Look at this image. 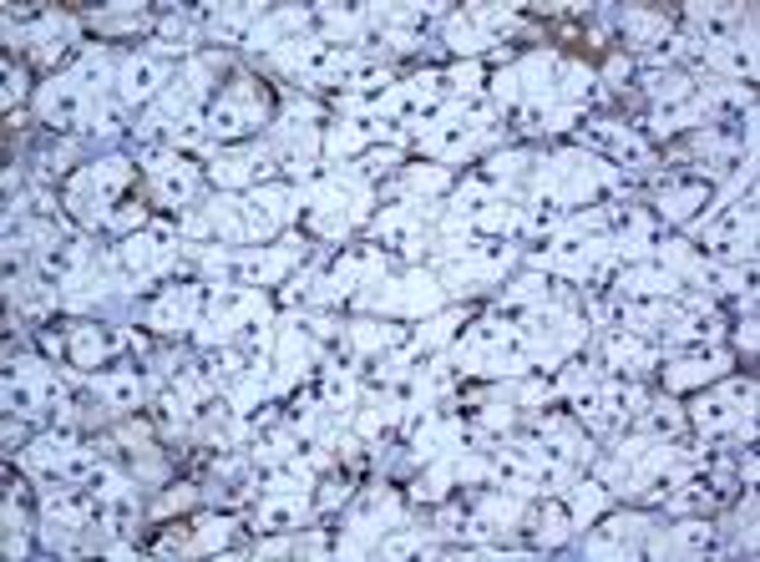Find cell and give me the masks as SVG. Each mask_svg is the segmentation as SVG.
Instances as JSON below:
<instances>
[{
	"label": "cell",
	"instance_id": "ffe728a7",
	"mask_svg": "<svg viewBox=\"0 0 760 562\" xmlns=\"http://www.w3.org/2000/svg\"><path fill=\"white\" fill-rule=\"evenodd\" d=\"M198 542H203V547H223V542H228V522H203Z\"/></svg>",
	"mask_w": 760,
	"mask_h": 562
},
{
	"label": "cell",
	"instance_id": "52a82bcc",
	"mask_svg": "<svg viewBox=\"0 0 760 562\" xmlns=\"http://www.w3.org/2000/svg\"><path fill=\"white\" fill-rule=\"evenodd\" d=\"M695 421H700V431H710V436H725V431L740 421V406H735L730 395H715V400H700Z\"/></svg>",
	"mask_w": 760,
	"mask_h": 562
},
{
	"label": "cell",
	"instance_id": "ba28073f",
	"mask_svg": "<svg viewBox=\"0 0 760 562\" xmlns=\"http://www.w3.org/2000/svg\"><path fill=\"white\" fill-rule=\"evenodd\" d=\"M152 183H158V198H168V203H183L188 193H193V168L188 163H178V157H173V163L168 168H158V173H152Z\"/></svg>",
	"mask_w": 760,
	"mask_h": 562
},
{
	"label": "cell",
	"instance_id": "e0dca14e",
	"mask_svg": "<svg viewBox=\"0 0 760 562\" xmlns=\"http://www.w3.org/2000/svg\"><path fill=\"white\" fill-rule=\"evenodd\" d=\"M92 127H97V132H117V127H122V107H117V102L92 107Z\"/></svg>",
	"mask_w": 760,
	"mask_h": 562
},
{
	"label": "cell",
	"instance_id": "8fae6325",
	"mask_svg": "<svg viewBox=\"0 0 760 562\" xmlns=\"http://www.w3.org/2000/svg\"><path fill=\"white\" fill-rule=\"evenodd\" d=\"M705 56H710V66L735 71V76H750V66H755V56H750V46H745V41H720V46H710Z\"/></svg>",
	"mask_w": 760,
	"mask_h": 562
},
{
	"label": "cell",
	"instance_id": "4fadbf2b",
	"mask_svg": "<svg viewBox=\"0 0 760 562\" xmlns=\"http://www.w3.org/2000/svg\"><path fill=\"white\" fill-rule=\"evenodd\" d=\"M102 355H107V340L92 330V325H82V330H71V360L82 365V370H92V365H102Z\"/></svg>",
	"mask_w": 760,
	"mask_h": 562
},
{
	"label": "cell",
	"instance_id": "30bf717a",
	"mask_svg": "<svg viewBox=\"0 0 760 562\" xmlns=\"http://www.w3.org/2000/svg\"><path fill=\"white\" fill-rule=\"evenodd\" d=\"M705 208H710L705 183H690V188H674V193H664V213H669V218H695V213H705Z\"/></svg>",
	"mask_w": 760,
	"mask_h": 562
},
{
	"label": "cell",
	"instance_id": "6da1fadb",
	"mask_svg": "<svg viewBox=\"0 0 760 562\" xmlns=\"http://www.w3.org/2000/svg\"><path fill=\"white\" fill-rule=\"evenodd\" d=\"M254 122H259V97H254V87H234V92L213 107L208 132H213V137H239V132H249Z\"/></svg>",
	"mask_w": 760,
	"mask_h": 562
},
{
	"label": "cell",
	"instance_id": "277c9868",
	"mask_svg": "<svg viewBox=\"0 0 760 562\" xmlns=\"http://www.w3.org/2000/svg\"><path fill=\"white\" fill-rule=\"evenodd\" d=\"M163 82H168V66L158 56H132L122 66V102H142V97L158 92Z\"/></svg>",
	"mask_w": 760,
	"mask_h": 562
},
{
	"label": "cell",
	"instance_id": "9c48e42d",
	"mask_svg": "<svg viewBox=\"0 0 760 562\" xmlns=\"http://www.w3.org/2000/svg\"><path fill=\"white\" fill-rule=\"evenodd\" d=\"M304 517V497H284V502H264L259 507V527L264 532H289Z\"/></svg>",
	"mask_w": 760,
	"mask_h": 562
},
{
	"label": "cell",
	"instance_id": "8992f818",
	"mask_svg": "<svg viewBox=\"0 0 760 562\" xmlns=\"http://www.w3.org/2000/svg\"><path fill=\"white\" fill-rule=\"evenodd\" d=\"M97 395L107 400V406H117V411H132L142 400V380L132 370H107V375H97Z\"/></svg>",
	"mask_w": 760,
	"mask_h": 562
},
{
	"label": "cell",
	"instance_id": "ac0fdd59",
	"mask_svg": "<svg viewBox=\"0 0 760 562\" xmlns=\"http://www.w3.org/2000/svg\"><path fill=\"white\" fill-rule=\"evenodd\" d=\"M411 188L416 193H436V188H446V173L441 168H421V173H411Z\"/></svg>",
	"mask_w": 760,
	"mask_h": 562
},
{
	"label": "cell",
	"instance_id": "3957f363",
	"mask_svg": "<svg viewBox=\"0 0 760 562\" xmlns=\"http://www.w3.org/2000/svg\"><path fill=\"white\" fill-rule=\"evenodd\" d=\"M87 102H92V97L76 87L71 76H61V82H51L46 97H41V117H46L51 127H66V122H76V117L87 112Z\"/></svg>",
	"mask_w": 760,
	"mask_h": 562
},
{
	"label": "cell",
	"instance_id": "d6986e66",
	"mask_svg": "<svg viewBox=\"0 0 760 562\" xmlns=\"http://www.w3.org/2000/svg\"><path fill=\"white\" fill-rule=\"evenodd\" d=\"M649 431H654V436L679 431V411H669V406H664V411H649Z\"/></svg>",
	"mask_w": 760,
	"mask_h": 562
},
{
	"label": "cell",
	"instance_id": "5bb4252c",
	"mask_svg": "<svg viewBox=\"0 0 760 562\" xmlns=\"http://www.w3.org/2000/svg\"><path fill=\"white\" fill-rule=\"evenodd\" d=\"M669 547H674V552H710V547H715V527H705V522H684V527H674Z\"/></svg>",
	"mask_w": 760,
	"mask_h": 562
},
{
	"label": "cell",
	"instance_id": "9a60e30c",
	"mask_svg": "<svg viewBox=\"0 0 760 562\" xmlns=\"http://www.w3.org/2000/svg\"><path fill=\"white\" fill-rule=\"evenodd\" d=\"M715 370H720V360H715V355H705V360H684V365L664 370V380L679 390V385H700V380H710Z\"/></svg>",
	"mask_w": 760,
	"mask_h": 562
},
{
	"label": "cell",
	"instance_id": "7a4b0ae2",
	"mask_svg": "<svg viewBox=\"0 0 760 562\" xmlns=\"http://www.w3.org/2000/svg\"><path fill=\"white\" fill-rule=\"evenodd\" d=\"M441 289L431 279H406V284H391V289H375V304L380 309H396V314H426L436 309Z\"/></svg>",
	"mask_w": 760,
	"mask_h": 562
},
{
	"label": "cell",
	"instance_id": "7c38bea8",
	"mask_svg": "<svg viewBox=\"0 0 760 562\" xmlns=\"http://www.w3.org/2000/svg\"><path fill=\"white\" fill-rule=\"evenodd\" d=\"M608 360H614L619 370H644V365H654V350L639 345V340H629V335H614V340H608Z\"/></svg>",
	"mask_w": 760,
	"mask_h": 562
},
{
	"label": "cell",
	"instance_id": "5b68a950",
	"mask_svg": "<svg viewBox=\"0 0 760 562\" xmlns=\"http://www.w3.org/2000/svg\"><path fill=\"white\" fill-rule=\"evenodd\" d=\"M375 238L380 244H391V249H411L416 244V213L411 203H391L386 213L375 218Z\"/></svg>",
	"mask_w": 760,
	"mask_h": 562
},
{
	"label": "cell",
	"instance_id": "2e32d148",
	"mask_svg": "<svg viewBox=\"0 0 760 562\" xmlns=\"http://www.w3.org/2000/svg\"><path fill=\"white\" fill-rule=\"evenodd\" d=\"M391 335H396V330H386V325H370V319H355V325H350V345H355V350H380Z\"/></svg>",
	"mask_w": 760,
	"mask_h": 562
}]
</instances>
